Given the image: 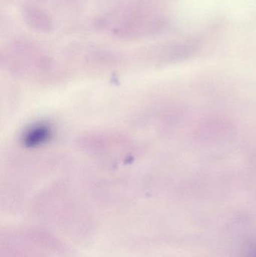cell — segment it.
I'll use <instances>...</instances> for the list:
<instances>
[{"label":"cell","instance_id":"obj_1","mask_svg":"<svg viewBox=\"0 0 256 257\" xmlns=\"http://www.w3.org/2000/svg\"><path fill=\"white\" fill-rule=\"evenodd\" d=\"M24 21L33 30L40 33H50L53 30V21L48 14L34 7H25L23 10Z\"/></svg>","mask_w":256,"mask_h":257},{"label":"cell","instance_id":"obj_2","mask_svg":"<svg viewBox=\"0 0 256 257\" xmlns=\"http://www.w3.org/2000/svg\"><path fill=\"white\" fill-rule=\"evenodd\" d=\"M252 257H256V250L254 251V253H252Z\"/></svg>","mask_w":256,"mask_h":257}]
</instances>
